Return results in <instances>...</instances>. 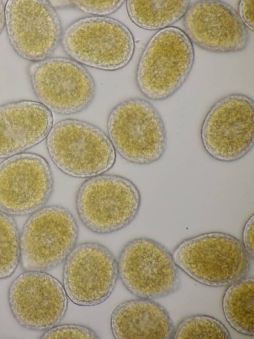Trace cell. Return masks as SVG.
<instances>
[{"mask_svg": "<svg viewBox=\"0 0 254 339\" xmlns=\"http://www.w3.org/2000/svg\"><path fill=\"white\" fill-rule=\"evenodd\" d=\"M194 57L193 45L183 29L172 26L158 31L146 44L137 65L138 89L151 100L170 98L186 83Z\"/></svg>", "mask_w": 254, "mask_h": 339, "instance_id": "2", "label": "cell"}, {"mask_svg": "<svg viewBox=\"0 0 254 339\" xmlns=\"http://www.w3.org/2000/svg\"><path fill=\"white\" fill-rule=\"evenodd\" d=\"M27 73L39 102L57 114L81 112L95 98L96 87L92 75L69 58L50 57L31 62Z\"/></svg>", "mask_w": 254, "mask_h": 339, "instance_id": "9", "label": "cell"}, {"mask_svg": "<svg viewBox=\"0 0 254 339\" xmlns=\"http://www.w3.org/2000/svg\"><path fill=\"white\" fill-rule=\"evenodd\" d=\"M41 339H98L90 328L79 324L58 325L42 334Z\"/></svg>", "mask_w": 254, "mask_h": 339, "instance_id": "22", "label": "cell"}, {"mask_svg": "<svg viewBox=\"0 0 254 339\" xmlns=\"http://www.w3.org/2000/svg\"><path fill=\"white\" fill-rule=\"evenodd\" d=\"M61 43L69 58L107 71L126 67L135 50L129 28L108 16H89L74 21L63 32Z\"/></svg>", "mask_w": 254, "mask_h": 339, "instance_id": "4", "label": "cell"}, {"mask_svg": "<svg viewBox=\"0 0 254 339\" xmlns=\"http://www.w3.org/2000/svg\"><path fill=\"white\" fill-rule=\"evenodd\" d=\"M118 278L117 259L98 242L76 244L64 261L63 285L68 298L78 306L91 307L106 301Z\"/></svg>", "mask_w": 254, "mask_h": 339, "instance_id": "12", "label": "cell"}, {"mask_svg": "<svg viewBox=\"0 0 254 339\" xmlns=\"http://www.w3.org/2000/svg\"><path fill=\"white\" fill-rule=\"evenodd\" d=\"M183 19L184 31L190 41L205 51L236 53L244 50L249 44V30L237 11L224 1L190 3Z\"/></svg>", "mask_w": 254, "mask_h": 339, "instance_id": "15", "label": "cell"}, {"mask_svg": "<svg viewBox=\"0 0 254 339\" xmlns=\"http://www.w3.org/2000/svg\"><path fill=\"white\" fill-rule=\"evenodd\" d=\"M7 299L17 323L27 330L45 331L60 324L68 307L63 284L42 271H24L9 286Z\"/></svg>", "mask_w": 254, "mask_h": 339, "instance_id": "13", "label": "cell"}, {"mask_svg": "<svg viewBox=\"0 0 254 339\" xmlns=\"http://www.w3.org/2000/svg\"><path fill=\"white\" fill-rule=\"evenodd\" d=\"M254 214H253L246 222L243 229L242 240L241 241L247 253L253 260L254 257Z\"/></svg>", "mask_w": 254, "mask_h": 339, "instance_id": "25", "label": "cell"}, {"mask_svg": "<svg viewBox=\"0 0 254 339\" xmlns=\"http://www.w3.org/2000/svg\"><path fill=\"white\" fill-rule=\"evenodd\" d=\"M53 125L52 112L39 101L22 100L0 105V159L38 145Z\"/></svg>", "mask_w": 254, "mask_h": 339, "instance_id": "16", "label": "cell"}, {"mask_svg": "<svg viewBox=\"0 0 254 339\" xmlns=\"http://www.w3.org/2000/svg\"><path fill=\"white\" fill-rule=\"evenodd\" d=\"M174 339H230L226 327L217 319L207 315L184 318L175 328Z\"/></svg>", "mask_w": 254, "mask_h": 339, "instance_id": "21", "label": "cell"}, {"mask_svg": "<svg viewBox=\"0 0 254 339\" xmlns=\"http://www.w3.org/2000/svg\"><path fill=\"white\" fill-rule=\"evenodd\" d=\"M20 256V233L15 220L0 211V279L14 272Z\"/></svg>", "mask_w": 254, "mask_h": 339, "instance_id": "20", "label": "cell"}, {"mask_svg": "<svg viewBox=\"0 0 254 339\" xmlns=\"http://www.w3.org/2000/svg\"><path fill=\"white\" fill-rule=\"evenodd\" d=\"M46 147L56 166L64 174L88 178L114 166L116 152L107 134L90 122L66 118L53 125Z\"/></svg>", "mask_w": 254, "mask_h": 339, "instance_id": "3", "label": "cell"}, {"mask_svg": "<svg viewBox=\"0 0 254 339\" xmlns=\"http://www.w3.org/2000/svg\"><path fill=\"white\" fill-rule=\"evenodd\" d=\"M117 261L121 282L137 298H161L179 288V268L172 253L153 239L140 237L129 241L122 249Z\"/></svg>", "mask_w": 254, "mask_h": 339, "instance_id": "10", "label": "cell"}, {"mask_svg": "<svg viewBox=\"0 0 254 339\" xmlns=\"http://www.w3.org/2000/svg\"><path fill=\"white\" fill-rule=\"evenodd\" d=\"M6 1L0 0V35L5 28V5Z\"/></svg>", "mask_w": 254, "mask_h": 339, "instance_id": "26", "label": "cell"}, {"mask_svg": "<svg viewBox=\"0 0 254 339\" xmlns=\"http://www.w3.org/2000/svg\"><path fill=\"white\" fill-rule=\"evenodd\" d=\"M79 227L66 208L44 206L31 214L20 234V263L24 271H46L64 261L77 244Z\"/></svg>", "mask_w": 254, "mask_h": 339, "instance_id": "7", "label": "cell"}, {"mask_svg": "<svg viewBox=\"0 0 254 339\" xmlns=\"http://www.w3.org/2000/svg\"><path fill=\"white\" fill-rule=\"evenodd\" d=\"M172 254L179 269L196 282L213 287L228 286L246 277L253 260L241 241L221 232L186 239Z\"/></svg>", "mask_w": 254, "mask_h": 339, "instance_id": "1", "label": "cell"}, {"mask_svg": "<svg viewBox=\"0 0 254 339\" xmlns=\"http://www.w3.org/2000/svg\"><path fill=\"white\" fill-rule=\"evenodd\" d=\"M110 327L118 339H172L175 328L162 305L140 298L116 306L111 314Z\"/></svg>", "mask_w": 254, "mask_h": 339, "instance_id": "17", "label": "cell"}, {"mask_svg": "<svg viewBox=\"0 0 254 339\" xmlns=\"http://www.w3.org/2000/svg\"><path fill=\"white\" fill-rule=\"evenodd\" d=\"M54 189L51 167L43 157L23 153L0 164V211L31 215L45 206Z\"/></svg>", "mask_w": 254, "mask_h": 339, "instance_id": "14", "label": "cell"}, {"mask_svg": "<svg viewBox=\"0 0 254 339\" xmlns=\"http://www.w3.org/2000/svg\"><path fill=\"white\" fill-rule=\"evenodd\" d=\"M254 279L246 277L230 285L224 292L222 307L225 318L239 333L254 336Z\"/></svg>", "mask_w": 254, "mask_h": 339, "instance_id": "19", "label": "cell"}, {"mask_svg": "<svg viewBox=\"0 0 254 339\" xmlns=\"http://www.w3.org/2000/svg\"><path fill=\"white\" fill-rule=\"evenodd\" d=\"M200 138L205 152L216 161L231 163L245 157L254 146L253 99L232 93L217 100L202 120Z\"/></svg>", "mask_w": 254, "mask_h": 339, "instance_id": "8", "label": "cell"}, {"mask_svg": "<svg viewBox=\"0 0 254 339\" xmlns=\"http://www.w3.org/2000/svg\"><path fill=\"white\" fill-rule=\"evenodd\" d=\"M238 15L248 30L254 31V0H242L238 3Z\"/></svg>", "mask_w": 254, "mask_h": 339, "instance_id": "24", "label": "cell"}, {"mask_svg": "<svg viewBox=\"0 0 254 339\" xmlns=\"http://www.w3.org/2000/svg\"><path fill=\"white\" fill-rule=\"evenodd\" d=\"M108 136L118 154L130 163L145 165L160 160L167 148V132L156 108L140 97L116 105L107 119Z\"/></svg>", "mask_w": 254, "mask_h": 339, "instance_id": "5", "label": "cell"}, {"mask_svg": "<svg viewBox=\"0 0 254 339\" xmlns=\"http://www.w3.org/2000/svg\"><path fill=\"white\" fill-rule=\"evenodd\" d=\"M188 0L127 1L129 18L138 27L160 30L172 26L183 18L190 4Z\"/></svg>", "mask_w": 254, "mask_h": 339, "instance_id": "18", "label": "cell"}, {"mask_svg": "<svg viewBox=\"0 0 254 339\" xmlns=\"http://www.w3.org/2000/svg\"><path fill=\"white\" fill-rule=\"evenodd\" d=\"M141 197L136 185L124 176L103 173L87 178L75 197L78 218L91 232L100 235L123 229L135 219Z\"/></svg>", "mask_w": 254, "mask_h": 339, "instance_id": "6", "label": "cell"}, {"mask_svg": "<svg viewBox=\"0 0 254 339\" xmlns=\"http://www.w3.org/2000/svg\"><path fill=\"white\" fill-rule=\"evenodd\" d=\"M5 28L14 52L31 63L50 57L63 34L58 13L45 0L6 1Z\"/></svg>", "mask_w": 254, "mask_h": 339, "instance_id": "11", "label": "cell"}, {"mask_svg": "<svg viewBox=\"0 0 254 339\" xmlns=\"http://www.w3.org/2000/svg\"><path fill=\"white\" fill-rule=\"evenodd\" d=\"M125 0H70L71 6L95 16H107L117 11Z\"/></svg>", "mask_w": 254, "mask_h": 339, "instance_id": "23", "label": "cell"}]
</instances>
